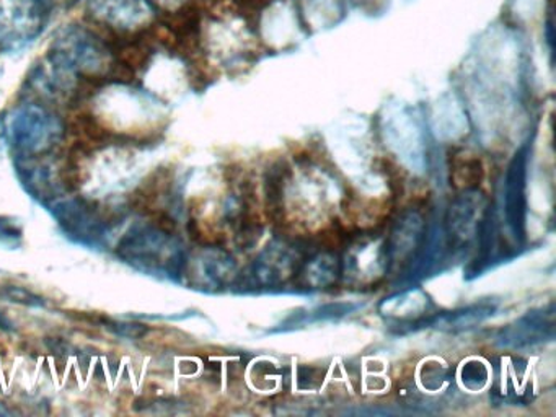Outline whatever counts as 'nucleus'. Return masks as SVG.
<instances>
[{"mask_svg": "<svg viewBox=\"0 0 556 417\" xmlns=\"http://www.w3.org/2000/svg\"><path fill=\"white\" fill-rule=\"evenodd\" d=\"M64 132L63 121L43 104L25 103L8 111V143L14 156L47 155Z\"/></svg>", "mask_w": 556, "mask_h": 417, "instance_id": "f03ea898", "label": "nucleus"}, {"mask_svg": "<svg viewBox=\"0 0 556 417\" xmlns=\"http://www.w3.org/2000/svg\"><path fill=\"white\" fill-rule=\"evenodd\" d=\"M4 143H8V111L0 113V152Z\"/></svg>", "mask_w": 556, "mask_h": 417, "instance_id": "f8f14e48", "label": "nucleus"}, {"mask_svg": "<svg viewBox=\"0 0 556 417\" xmlns=\"http://www.w3.org/2000/svg\"><path fill=\"white\" fill-rule=\"evenodd\" d=\"M0 296L27 306H45V300L21 286H0Z\"/></svg>", "mask_w": 556, "mask_h": 417, "instance_id": "9d476101", "label": "nucleus"}, {"mask_svg": "<svg viewBox=\"0 0 556 417\" xmlns=\"http://www.w3.org/2000/svg\"><path fill=\"white\" fill-rule=\"evenodd\" d=\"M50 54L77 75L99 77L112 68V54L96 35L83 26H64L54 36Z\"/></svg>", "mask_w": 556, "mask_h": 417, "instance_id": "20e7f679", "label": "nucleus"}, {"mask_svg": "<svg viewBox=\"0 0 556 417\" xmlns=\"http://www.w3.org/2000/svg\"><path fill=\"white\" fill-rule=\"evenodd\" d=\"M48 156L50 153L40 156H14L15 173L21 179V185L45 207L63 198L70 189L64 175L67 168H61Z\"/></svg>", "mask_w": 556, "mask_h": 417, "instance_id": "423d86ee", "label": "nucleus"}, {"mask_svg": "<svg viewBox=\"0 0 556 417\" xmlns=\"http://www.w3.org/2000/svg\"><path fill=\"white\" fill-rule=\"evenodd\" d=\"M45 23L40 0H0V54H14L37 41Z\"/></svg>", "mask_w": 556, "mask_h": 417, "instance_id": "39448f33", "label": "nucleus"}, {"mask_svg": "<svg viewBox=\"0 0 556 417\" xmlns=\"http://www.w3.org/2000/svg\"><path fill=\"white\" fill-rule=\"evenodd\" d=\"M8 414H11V410L5 409V407L0 404V416H8Z\"/></svg>", "mask_w": 556, "mask_h": 417, "instance_id": "2eb2a0df", "label": "nucleus"}, {"mask_svg": "<svg viewBox=\"0 0 556 417\" xmlns=\"http://www.w3.org/2000/svg\"><path fill=\"white\" fill-rule=\"evenodd\" d=\"M79 75L71 71L63 62L48 54L40 64L31 68L28 84L40 97L48 100H64L76 90Z\"/></svg>", "mask_w": 556, "mask_h": 417, "instance_id": "6e6552de", "label": "nucleus"}, {"mask_svg": "<svg viewBox=\"0 0 556 417\" xmlns=\"http://www.w3.org/2000/svg\"><path fill=\"white\" fill-rule=\"evenodd\" d=\"M154 2L161 3L164 7H175L181 2V0H154Z\"/></svg>", "mask_w": 556, "mask_h": 417, "instance_id": "4468645a", "label": "nucleus"}, {"mask_svg": "<svg viewBox=\"0 0 556 417\" xmlns=\"http://www.w3.org/2000/svg\"><path fill=\"white\" fill-rule=\"evenodd\" d=\"M116 256L132 269L155 279L180 282L184 273V244L174 231V224L138 222L116 244Z\"/></svg>", "mask_w": 556, "mask_h": 417, "instance_id": "f257e3e1", "label": "nucleus"}, {"mask_svg": "<svg viewBox=\"0 0 556 417\" xmlns=\"http://www.w3.org/2000/svg\"><path fill=\"white\" fill-rule=\"evenodd\" d=\"M63 2H74V0H63Z\"/></svg>", "mask_w": 556, "mask_h": 417, "instance_id": "dca6fc26", "label": "nucleus"}, {"mask_svg": "<svg viewBox=\"0 0 556 417\" xmlns=\"http://www.w3.org/2000/svg\"><path fill=\"white\" fill-rule=\"evenodd\" d=\"M48 211L60 225L61 231L73 243L86 248H103L115 228L112 211L100 202L83 195L61 198L48 205Z\"/></svg>", "mask_w": 556, "mask_h": 417, "instance_id": "7ed1b4c3", "label": "nucleus"}, {"mask_svg": "<svg viewBox=\"0 0 556 417\" xmlns=\"http://www.w3.org/2000/svg\"><path fill=\"white\" fill-rule=\"evenodd\" d=\"M24 225L18 218L0 215V250H18L24 244Z\"/></svg>", "mask_w": 556, "mask_h": 417, "instance_id": "1a4fd4ad", "label": "nucleus"}, {"mask_svg": "<svg viewBox=\"0 0 556 417\" xmlns=\"http://www.w3.org/2000/svg\"><path fill=\"white\" fill-rule=\"evenodd\" d=\"M0 331H15L14 323H12L8 316L2 315V313H0Z\"/></svg>", "mask_w": 556, "mask_h": 417, "instance_id": "ddd939ff", "label": "nucleus"}, {"mask_svg": "<svg viewBox=\"0 0 556 417\" xmlns=\"http://www.w3.org/2000/svg\"><path fill=\"white\" fill-rule=\"evenodd\" d=\"M105 328L112 329L115 334L125 336V338H141L148 332V328L139 323H123L115 319H106Z\"/></svg>", "mask_w": 556, "mask_h": 417, "instance_id": "9b49d317", "label": "nucleus"}, {"mask_svg": "<svg viewBox=\"0 0 556 417\" xmlns=\"http://www.w3.org/2000/svg\"><path fill=\"white\" fill-rule=\"evenodd\" d=\"M97 20L118 29H138L154 20L151 0H89Z\"/></svg>", "mask_w": 556, "mask_h": 417, "instance_id": "0eeeda50", "label": "nucleus"}]
</instances>
